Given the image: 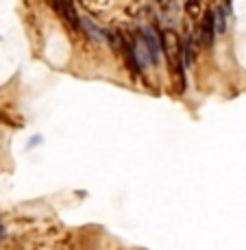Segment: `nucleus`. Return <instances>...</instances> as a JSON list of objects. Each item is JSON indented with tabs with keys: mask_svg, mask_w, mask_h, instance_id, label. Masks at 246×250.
Returning a JSON list of instances; mask_svg holds the SVG:
<instances>
[{
	"mask_svg": "<svg viewBox=\"0 0 246 250\" xmlns=\"http://www.w3.org/2000/svg\"><path fill=\"white\" fill-rule=\"evenodd\" d=\"M59 16L66 20V24L72 31H79L81 28V16L76 13L74 0H59Z\"/></svg>",
	"mask_w": 246,
	"mask_h": 250,
	"instance_id": "obj_5",
	"label": "nucleus"
},
{
	"mask_svg": "<svg viewBox=\"0 0 246 250\" xmlns=\"http://www.w3.org/2000/svg\"><path fill=\"white\" fill-rule=\"evenodd\" d=\"M83 2L85 9H89V11H100V9H105L109 4V0H81Z\"/></svg>",
	"mask_w": 246,
	"mask_h": 250,
	"instance_id": "obj_9",
	"label": "nucleus"
},
{
	"mask_svg": "<svg viewBox=\"0 0 246 250\" xmlns=\"http://www.w3.org/2000/svg\"><path fill=\"white\" fill-rule=\"evenodd\" d=\"M4 237V227H0V239Z\"/></svg>",
	"mask_w": 246,
	"mask_h": 250,
	"instance_id": "obj_10",
	"label": "nucleus"
},
{
	"mask_svg": "<svg viewBox=\"0 0 246 250\" xmlns=\"http://www.w3.org/2000/svg\"><path fill=\"white\" fill-rule=\"evenodd\" d=\"M137 35L144 40V44H146L148 52H151L153 65H157V63H159V55L163 52V48H161V37H159V33L155 31V28H151V26H144V28H139Z\"/></svg>",
	"mask_w": 246,
	"mask_h": 250,
	"instance_id": "obj_3",
	"label": "nucleus"
},
{
	"mask_svg": "<svg viewBox=\"0 0 246 250\" xmlns=\"http://www.w3.org/2000/svg\"><path fill=\"white\" fill-rule=\"evenodd\" d=\"M170 68V79H172V94L181 96L185 91V74H183V57L179 59H170L168 61Z\"/></svg>",
	"mask_w": 246,
	"mask_h": 250,
	"instance_id": "obj_4",
	"label": "nucleus"
},
{
	"mask_svg": "<svg viewBox=\"0 0 246 250\" xmlns=\"http://www.w3.org/2000/svg\"><path fill=\"white\" fill-rule=\"evenodd\" d=\"M159 37H161V48H163V55H166L168 61L183 57V42L179 40V35H177L172 28H163V31L159 33Z\"/></svg>",
	"mask_w": 246,
	"mask_h": 250,
	"instance_id": "obj_1",
	"label": "nucleus"
},
{
	"mask_svg": "<svg viewBox=\"0 0 246 250\" xmlns=\"http://www.w3.org/2000/svg\"><path fill=\"white\" fill-rule=\"evenodd\" d=\"M81 28H83L85 35H88L89 42H94V44H100V42L107 40V33L96 26V22H91L89 18H81Z\"/></svg>",
	"mask_w": 246,
	"mask_h": 250,
	"instance_id": "obj_6",
	"label": "nucleus"
},
{
	"mask_svg": "<svg viewBox=\"0 0 246 250\" xmlns=\"http://www.w3.org/2000/svg\"><path fill=\"white\" fill-rule=\"evenodd\" d=\"M196 59V46H194V40L187 37L183 42V65H192V61Z\"/></svg>",
	"mask_w": 246,
	"mask_h": 250,
	"instance_id": "obj_7",
	"label": "nucleus"
},
{
	"mask_svg": "<svg viewBox=\"0 0 246 250\" xmlns=\"http://www.w3.org/2000/svg\"><path fill=\"white\" fill-rule=\"evenodd\" d=\"M216 11H211V9H205V13H202L201 18V26H199V42L202 46L211 48L214 46V35H216Z\"/></svg>",
	"mask_w": 246,
	"mask_h": 250,
	"instance_id": "obj_2",
	"label": "nucleus"
},
{
	"mask_svg": "<svg viewBox=\"0 0 246 250\" xmlns=\"http://www.w3.org/2000/svg\"><path fill=\"white\" fill-rule=\"evenodd\" d=\"M183 9H185L187 18H192V20H199V18H202V13H205V9L201 7L199 0H187Z\"/></svg>",
	"mask_w": 246,
	"mask_h": 250,
	"instance_id": "obj_8",
	"label": "nucleus"
}]
</instances>
